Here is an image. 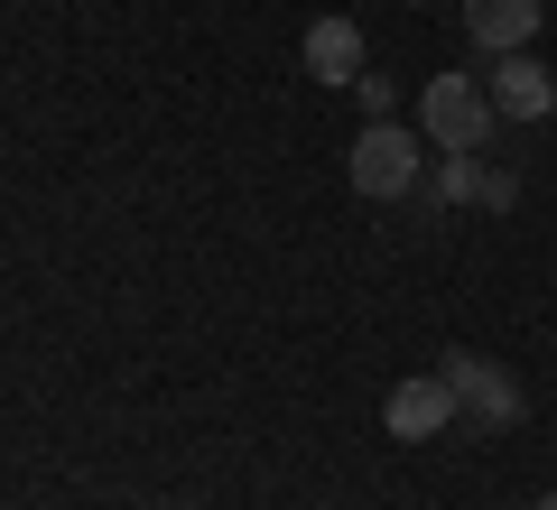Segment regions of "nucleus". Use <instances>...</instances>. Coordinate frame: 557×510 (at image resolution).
I'll list each match as a JSON object with an SVG mask.
<instances>
[{
    "mask_svg": "<svg viewBox=\"0 0 557 510\" xmlns=\"http://www.w3.org/2000/svg\"><path fill=\"white\" fill-rule=\"evenodd\" d=\"M354 94H362V112H372V121H391V75H362Z\"/></svg>",
    "mask_w": 557,
    "mask_h": 510,
    "instance_id": "obj_9",
    "label": "nucleus"
},
{
    "mask_svg": "<svg viewBox=\"0 0 557 510\" xmlns=\"http://www.w3.org/2000/svg\"><path fill=\"white\" fill-rule=\"evenodd\" d=\"M539 510H557V492H539Z\"/></svg>",
    "mask_w": 557,
    "mask_h": 510,
    "instance_id": "obj_10",
    "label": "nucleus"
},
{
    "mask_svg": "<svg viewBox=\"0 0 557 510\" xmlns=\"http://www.w3.org/2000/svg\"><path fill=\"white\" fill-rule=\"evenodd\" d=\"M298 65H307L317 84H344V94H354V84H362V28H354V20H317V28L298 38Z\"/></svg>",
    "mask_w": 557,
    "mask_h": 510,
    "instance_id": "obj_7",
    "label": "nucleus"
},
{
    "mask_svg": "<svg viewBox=\"0 0 557 510\" xmlns=\"http://www.w3.org/2000/svg\"><path fill=\"white\" fill-rule=\"evenodd\" d=\"M483 94H493L502 121H548L557 112V75L530 57V47H511V57H493V75H483Z\"/></svg>",
    "mask_w": 557,
    "mask_h": 510,
    "instance_id": "obj_5",
    "label": "nucleus"
},
{
    "mask_svg": "<svg viewBox=\"0 0 557 510\" xmlns=\"http://www.w3.org/2000/svg\"><path fill=\"white\" fill-rule=\"evenodd\" d=\"M483 186H493V177H483V149H465V158H446V167H437V196L446 204H483Z\"/></svg>",
    "mask_w": 557,
    "mask_h": 510,
    "instance_id": "obj_8",
    "label": "nucleus"
},
{
    "mask_svg": "<svg viewBox=\"0 0 557 510\" xmlns=\"http://www.w3.org/2000/svg\"><path fill=\"white\" fill-rule=\"evenodd\" d=\"M344 177H354V196L399 204V196H418V177H428V149H418L399 121H362L354 149H344Z\"/></svg>",
    "mask_w": 557,
    "mask_h": 510,
    "instance_id": "obj_1",
    "label": "nucleus"
},
{
    "mask_svg": "<svg viewBox=\"0 0 557 510\" xmlns=\"http://www.w3.org/2000/svg\"><path fill=\"white\" fill-rule=\"evenodd\" d=\"M539 20H548V0H465V38H474L483 57H511V47H530Z\"/></svg>",
    "mask_w": 557,
    "mask_h": 510,
    "instance_id": "obj_6",
    "label": "nucleus"
},
{
    "mask_svg": "<svg viewBox=\"0 0 557 510\" xmlns=\"http://www.w3.org/2000/svg\"><path fill=\"white\" fill-rule=\"evenodd\" d=\"M493 94H483V75H428V94H418V130H428V149H446V158H465V149H483L493 139Z\"/></svg>",
    "mask_w": 557,
    "mask_h": 510,
    "instance_id": "obj_2",
    "label": "nucleus"
},
{
    "mask_svg": "<svg viewBox=\"0 0 557 510\" xmlns=\"http://www.w3.org/2000/svg\"><path fill=\"white\" fill-rule=\"evenodd\" d=\"M437 372L456 381V409L465 418H483V427H520V381L502 372L493 353H446Z\"/></svg>",
    "mask_w": 557,
    "mask_h": 510,
    "instance_id": "obj_4",
    "label": "nucleus"
},
{
    "mask_svg": "<svg viewBox=\"0 0 557 510\" xmlns=\"http://www.w3.org/2000/svg\"><path fill=\"white\" fill-rule=\"evenodd\" d=\"M418 10H428V0H418Z\"/></svg>",
    "mask_w": 557,
    "mask_h": 510,
    "instance_id": "obj_11",
    "label": "nucleus"
},
{
    "mask_svg": "<svg viewBox=\"0 0 557 510\" xmlns=\"http://www.w3.org/2000/svg\"><path fill=\"white\" fill-rule=\"evenodd\" d=\"M456 418L465 409H456V381H446V372H409L391 399H381V427H391L399 446H428V436H446Z\"/></svg>",
    "mask_w": 557,
    "mask_h": 510,
    "instance_id": "obj_3",
    "label": "nucleus"
}]
</instances>
